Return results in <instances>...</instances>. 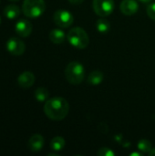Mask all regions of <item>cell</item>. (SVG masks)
Returning <instances> with one entry per match:
<instances>
[{"label": "cell", "instance_id": "1", "mask_svg": "<svg viewBox=\"0 0 155 156\" xmlns=\"http://www.w3.org/2000/svg\"><path fill=\"white\" fill-rule=\"evenodd\" d=\"M69 102L62 97L48 99L44 105V112L52 121H62L69 114Z\"/></svg>", "mask_w": 155, "mask_h": 156}, {"label": "cell", "instance_id": "2", "mask_svg": "<svg viewBox=\"0 0 155 156\" xmlns=\"http://www.w3.org/2000/svg\"><path fill=\"white\" fill-rule=\"evenodd\" d=\"M65 77L71 85L80 84L85 78V69L83 65L78 61L69 62L65 69Z\"/></svg>", "mask_w": 155, "mask_h": 156}, {"label": "cell", "instance_id": "3", "mask_svg": "<svg viewBox=\"0 0 155 156\" xmlns=\"http://www.w3.org/2000/svg\"><path fill=\"white\" fill-rule=\"evenodd\" d=\"M67 40L71 46L79 49L86 48L90 43L89 35L83 28L79 27L71 28L67 34Z\"/></svg>", "mask_w": 155, "mask_h": 156}, {"label": "cell", "instance_id": "4", "mask_svg": "<svg viewBox=\"0 0 155 156\" xmlns=\"http://www.w3.org/2000/svg\"><path fill=\"white\" fill-rule=\"evenodd\" d=\"M46 10L45 0H24L22 12L25 16L29 18H37L43 15Z\"/></svg>", "mask_w": 155, "mask_h": 156}, {"label": "cell", "instance_id": "5", "mask_svg": "<svg viewBox=\"0 0 155 156\" xmlns=\"http://www.w3.org/2000/svg\"><path fill=\"white\" fill-rule=\"evenodd\" d=\"M92 7L94 12L100 17H105L110 16L114 8V0H93Z\"/></svg>", "mask_w": 155, "mask_h": 156}, {"label": "cell", "instance_id": "6", "mask_svg": "<svg viewBox=\"0 0 155 156\" xmlns=\"http://www.w3.org/2000/svg\"><path fill=\"white\" fill-rule=\"evenodd\" d=\"M53 21L58 27L61 28H67L73 24L74 16L66 9H58L53 15Z\"/></svg>", "mask_w": 155, "mask_h": 156}, {"label": "cell", "instance_id": "7", "mask_svg": "<svg viewBox=\"0 0 155 156\" xmlns=\"http://www.w3.org/2000/svg\"><path fill=\"white\" fill-rule=\"evenodd\" d=\"M7 51L14 56H21L26 50L25 43L17 37H11L6 42Z\"/></svg>", "mask_w": 155, "mask_h": 156}, {"label": "cell", "instance_id": "8", "mask_svg": "<svg viewBox=\"0 0 155 156\" xmlns=\"http://www.w3.org/2000/svg\"><path fill=\"white\" fill-rule=\"evenodd\" d=\"M33 27L30 21H28L27 19H19L16 26H15V31L16 33L21 37H28L31 32H32Z\"/></svg>", "mask_w": 155, "mask_h": 156}, {"label": "cell", "instance_id": "9", "mask_svg": "<svg viewBox=\"0 0 155 156\" xmlns=\"http://www.w3.org/2000/svg\"><path fill=\"white\" fill-rule=\"evenodd\" d=\"M120 9L123 15L132 16L138 11L139 5L136 0H123L120 5Z\"/></svg>", "mask_w": 155, "mask_h": 156}, {"label": "cell", "instance_id": "10", "mask_svg": "<svg viewBox=\"0 0 155 156\" xmlns=\"http://www.w3.org/2000/svg\"><path fill=\"white\" fill-rule=\"evenodd\" d=\"M35 75L30 71H24L17 78V83L22 89H28L35 82Z\"/></svg>", "mask_w": 155, "mask_h": 156}, {"label": "cell", "instance_id": "11", "mask_svg": "<svg viewBox=\"0 0 155 156\" xmlns=\"http://www.w3.org/2000/svg\"><path fill=\"white\" fill-rule=\"evenodd\" d=\"M44 144H45V141H44V138L41 134H34L32 135L28 142H27V146H28V149L32 152H39L42 150L43 146H44Z\"/></svg>", "mask_w": 155, "mask_h": 156}, {"label": "cell", "instance_id": "12", "mask_svg": "<svg viewBox=\"0 0 155 156\" xmlns=\"http://www.w3.org/2000/svg\"><path fill=\"white\" fill-rule=\"evenodd\" d=\"M48 37H49L50 41L54 44H61L66 40V37H67L65 32L59 28L52 29Z\"/></svg>", "mask_w": 155, "mask_h": 156}, {"label": "cell", "instance_id": "13", "mask_svg": "<svg viewBox=\"0 0 155 156\" xmlns=\"http://www.w3.org/2000/svg\"><path fill=\"white\" fill-rule=\"evenodd\" d=\"M4 15L7 19H16L20 15V8L16 5L10 4L5 7Z\"/></svg>", "mask_w": 155, "mask_h": 156}, {"label": "cell", "instance_id": "14", "mask_svg": "<svg viewBox=\"0 0 155 156\" xmlns=\"http://www.w3.org/2000/svg\"><path fill=\"white\" fill-rule=\"evenodd\" d=\"M104 79V75L101 71L100 70H93L90 72L88 76V83L92 86H97L100 85Z\"/></svg>", "mask_w": 155, "mask_h": 156}, {"label": "cell", "instance_id": "15", "mask_svg": "<svg viewBox=\"0 0 155 156\" xmlns=\"http://www.w3.org/2000/svg\"><path fill=\"white\" fill-rule=\"evenodd\" d=\"M96 28L101 34H106L111 29V23L104 17H100L96 22Z\"/></svg>", "mask_w": 155, "mask_h": 156}, {"label": "cell", "instance_id": "16", "mask_svg": "<svg viewBox=\"0 0 155 156\" xmlns=\"http://www.w3.org/2000/svg\"><path fill=\"white\" fill-rule=\"evenodd\" d=\"M65 145H66V142H65L64 138H62L60 136L54 137L50 142V148L55 152H59V151L63 150Z\"/></svg>", "mask_w": 155, "mask_h": 156}, {"label": "cell", "instance_id": "17", "mask_svg": "<svg viewBox=\"0 0 155 156\" xmlns=\"http://www.w3.org/2000/svg\"><path fill=\"white\" fill-rule=\"evenodd\" d=\"M49 97V93L48 90L45 88H37L35 90V98L37 101L39 102H43V101H47L48 100Z\"/></svg>", "mask_w": 155, "mask_h": 156}, {"label": "cell", "instance_id": "18", "mask_svg": "<svg viewBox=\"0 0 155 156\" xmlns=\"http://www.w3.org/2000/svg\"><path fill=\"white\" fill-rule=\"evenodd\" d=\"M137 147L139 149V151H141L143 154H149L150 151L153 149L152 148V144L150 141L146 140V139H143L140 140L137 144Z\"/></svg>", "mask_w": 155, "mask_h": 156}, {"label": "cell", "instance_id": "19", "mask_svg": "<svg viewBox=\"0 0 155 156\" xmlns=\"http://www.w3.org/2000/svg\"><path fill=\"white\" fill-rule=\"evenodd\" d=\"M97 154L99 156H115V153L108 147H102L98 151Z\"/></svg>", "mask_w": 155, "mask_h": 156}, {"label": "cell", "instance_id": "20", "mask_svg": "<svg viewBox=\"0 0 155 156\" xmlns=\"http://www.w3.org/2000/svg\"><path fill=\"white\" fill-rule=\"evenodd\" d=\"M147 15L148 16L155 21V2L154 3H150L147 6Z\"/></svg>", "mask_w": 155, "mask_h": 156}, {"label": "cell", "instance_id": "21", "mask_svg": "<svg viewBox=\"0 0 155 156\" xmlns=\"http://www.w3.org/2000/svg\"><path fill=\"white\" fill-rule=\"evenodd\" d=\"M84 0H69V2L72 5H80L81 3H83Z\"/></svg>", "mask_w": 155, "mask_h": 156}, {"label": "cell", "instance_id": "22", "mask_svg": "<svg viewBox=\"0 0 155 156\" xmlns=\"http://www.w3.org/2000/svg\"><path fill=\"white\" fill-rule=\"evenodd\" d=\"M150 156H155V148L153 149H152L151 151H150V153L148 154Z\"/></svg>", "mask_w": 155, "mask_h": 156}, {"label": "cell", "instance_id": "23", "mask_svg": "<svg viewBox=\"0 0 155 156\" xmlns=\"http://www.w3.org/2000/svg\"><path fill=\"white\" fill-rule=\"evenodd\" d=\"M140 2H142V3H143V4H147V3H151L153 0H139Z\"/></svg>", "mask_w": 155, "mask_h": 156}, {"label": "cell", "instance_id": "24", "mask_svg": "<svg viewBox=\"0 0 155 156\" xmlns=\"http://www.w3.org/2000/svg\"><path fill=\"white\" fill-rule=\"evenodd\" d=\"M131 155L133 156V155H138V156H141L142 154H139V153H132V154H131Z\"/></svg>", "mask_w": 155, "mask_h": 156}, {"label": "cell", "instance_id": "25", "mask_svg": "<svg viewBox=\"0 0 155 156\" xmlns=\"http://www.w3.org/2000/svg\"><path fill=\"white\" fill-rule=\"evenodd\" d=\"M1 21H2V20H1V16H0V25H1Z\"/></svg>", "mask_w": 155, "mask_h": 156}, {"label": "cell", "instance_id": "26", "mask_svg": "<svg viewBox=\"0 0 155 156\" xmlns=\"http://www.w3.org/2000/svg\"><path fill=\"white\" fill-rule=\"evenodd\" d=\"M10 1H18V0H10Z\"/></svg>", "mask_w": 155, "mask_h": 156}]
</instances>
